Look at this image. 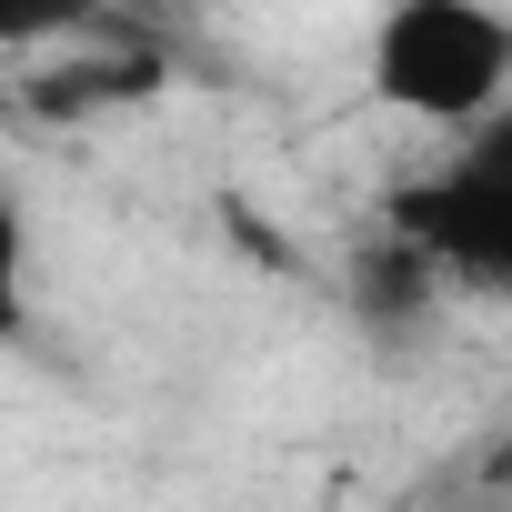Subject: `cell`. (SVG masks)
I'll return each mask as SVG.
<instances>
[{"label":"cell","mask_w":512,"mask_h":512,"mask_svg":"<svg viewBox=\"0 0 512 512\" xmlns=\"http://www.w3.org/2000/svg\"><path fill=\"white\" fill-rule=\"evenodd\" d=\"M362 81L382 111L462 141L512 101V21L482 0H392L362 41Z\"/></svg>","instance_id":"obj_1"},{"label":"cell","mask_w":512,"mask_h":512,"mask_svg":"<svg viewBox=\"0 0 512 512\" xmlns=\"http://www.w3.org/2000/svg\"><path fill=\"white\" fill-rule=\"evenodd\" d=\"M382 231L422 251V262L442 272V292L512 302V101L482 131L442 141L412 181H392Z\"/></svg>","instance_id":"obj_2"},{"label":"cell","mask_w":512,"mask_h":512,"mask_svg":"<svg viewBox=\"0 0 512 512\" xmlns=\"http://www.w3.org/2000/svg\"><path fill=\"white\" fill-rule=\"evenodd\" d=\"M31 332V241H21V211L0 191V352Z\"/></svg>","instance_id":"obj_3"}]
</instances>
